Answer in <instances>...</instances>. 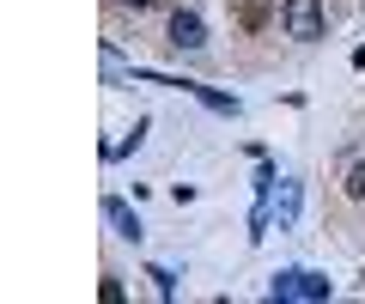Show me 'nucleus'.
<instances>
[{
    "mask_svg": "<svg viewBox=\"0 0 365 304\" xmlns=\"http://www.w3.org/2000/svg\"><path fill=\"white\" fill-rule=\"evenodd\" d=\"M280 25H287L292 43H323V37H329L323 0H287V6H280Z\"/></svg>",
    "mask_w": 365,
    "mask_h": 304,
    "instance_id": "nucleus-1",
    "label": "nucleus"
},
{
    "mask_svg": "<svg viewBox=\"0 0 365 304\" xmlns=\"http://www.w3.org/2000/svg\"><path fill=\"white\" fill-rule=\"evenodd\" d=\"M268 298H329V280L311 268H287V274H274Z\"/></svg>",
    "mask_w": 365,
    "mask_h": 304,
    "instance_id": "nucleus-2",
    "label": "nucleus"
},
{
    "mask_svg": "<svg viewBox=\"0 0 365 304\" xmlns=\"http://www.w3.org/2000/svg\"><path fill=\"white\" fill-rule=\"evenodd\" d=\"M170 43L177 49H207V25H201V13H170Z\"/></svg>",
    "mask_w": 365,
    "mask_h": 304,
    "instance_id": "nucleus-3",
    "label": "nucleus"
},
{
    "mask_svg": "<svg viewBox=\"0 0 365 304\" xmlns=\"http://www.w3.org/2000/svg\"><path fill=\"white\" fill-rule=\"evenodd\" d=\"M104 219L110 225H116V238H140V219H134V213H128V201H116V195H104Z\"/></svg>",
    "mask_w": 365,
    "mask_h": 304,
    "instance_id": "nucleus-4",
    "label": "nucleus"
},
{
    "mask_svg": "<svg viewBox=\"0 0 365 304\" xmlns=\"http://www.w3.org/2000/svg\"><path fill=\"white\" fill-rule=\"evenodd\" d=\"M292 213H299V183H287V195H280V225H292Z\"/></svg>",
    "mask_w": 365,
    "mask_h": 304,
    "instance_id": "nucleus-5",
    "label": "nucleus"
},
{
    "mask_svg": "<svg viewBox=\"0 0 365 304\" xmlns=\"http://www.w3.org/2000/svg\"><path fill=\"white\" fill-rule=\"evenodd\" d=\"M347 195H353V201H365V159L347 171Z\"/></svg>",
    "mask_w": 365,
    "mask_h": 304,
    "instance_id": "nucleus-6",
    "label": "nucleus"
},
{
    "mask_svg": "<svg viewBox=\"0 0 365 304\" xmlns=\"http://www.w3.org/2000/svg\"><path fill=\"white\" fill-rule=\"evenodd\" d=\"M122 6H153V0H122Z\"/></svg>",
    "mask_w": 365,
    "mask_h": 304,
    "instance_id": "nucleus-7",
    "label": "nucleus"
}]
</instances>
